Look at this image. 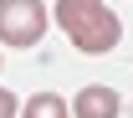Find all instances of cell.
I'll use <instances>...</instances> for the list:
<instances>
[{
    "label": "cell",
    "mask_w": 133,
    "mask_h": 118,
    "mask_svg": "<svg viewBox=\"0 0 133 118\" xmlns=\"http://www.w3.org/2000/svg\"><path fill=\"white\" fill-rule=\"evenodd\" d=\"M56 26L66 31V41L87 57H102V51L118 46L123 36V21L108 10V0H56Z\"/></svg>",
    "instance_id": "6da1fadb"
},
{
    "label": "cell",
    "mask_w": 133,
    "mask_h": 118,
    "mask_svg": "<svg viewBox=\"0 0 133 118\" xmlns=\"http://www.w3.org/2000/svg\"><path fill=\"white\" fill-rule=\"evenodd\" d=\"M46 5L41 0H0V41L16 51H31L46 36Z\"/></svg>",
    "instance_id": "7a4b0ae2"
},
{
    "label": "cell",
    "mask_w": 133,
    "mask_h": 118,
    "mask_svg": "<svg viewBox=\"0 0 133 118\" xmlns=\"http://www.w3.org/2000/svg\"><path fill=\"white\" fill-rule=\"evenodd\" d=\"M118 113H123V98H118L113 87H102V82L82 87L72 98V118H118Z\"/></svg>",
    "instance_id": "3957f363"
},
{
    "label": "cell",
    "mask_w": 133,
    "mask_h": 118,
    "mask_svg": "<svg viewBox=\"0 0 133 118\" xmlns=\"http://www.w3.org/2000/svg\"><path fill=\"white\" fill-rule=\"evenodd\" d=\"M21 118H72V108H66V98H56V92H31Z\"/></svg>",
    "instance_id": "277c9868"
},
{
    "label": "cell",
    "mask_w": 133,
    "mask_h": 118,
    "mask_svg": "<svg viewBox=\"0 0 133 118\" xmlns=\"http://www.w3.org/2000/svg\"><path fill=\"white\" fill-rule=\"evenodd\" d=\"M0 118H21V103H16L10 87H0Z\"/></svg>",
    "instance_id": "5b68a950"
}]
</instances>
